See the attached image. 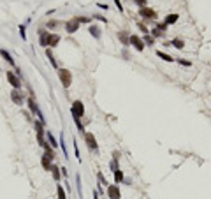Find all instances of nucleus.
<instances>
[{
  "label": "nucleus",
  "instance_id": "32",
  "mask_svg": "<svg viewBox=\"0 0 211 199\" xmlns=\"http://www.w3.org/2000/svg\"><path fill=\"white\" fill-rule=\"evenodd\" d=\"M134 2H136L137 5H141V7H144V5H146V0H134Z\"/></svg>",
  "mask_w": 211,
  "mask_h": 199
},
{
  "label": "nucleus",
  "instance_id": "22",
  "mask_svg": "<svg viewBox=\"0 0 211 199\" xmlns=\"http://www.w3.org/2000/svg\"><path fill=\"white\" fill-rule=\"evenodd\" d=\"M167 46H174V48H178V50H183V48H185V42L181 41V39H174V41H171Z\"/></svg>",
  "mask_w": 211,
  "mask_h": 199
},
{
  "label": "nucleus",
  "instance_id": "16",
  "mask_svg": "<svg viewBox=\"0 0 211 199\" xmlns=\"http://www.w3.org/2000/svg\"><path fill=\"white\" fill-rule=\"evenodd\" d=\"M88 32H90V35H93V37H95V39H101V28H99V27H97V25H90V27H88Z\"/></svg>",
  "mask_w": 211,
  "mask_h": 199
},
{
  "label": "nucleus",
  "instance_id": "1",
  "mask_svg": "<svg viewBox=\"0 0 211 199\" xmlns=\"http://www.w3.org/2000/svg\"><path fill=\"white\" fill-rule=\"evenodd\" d=\"M58 78H60L63 88H69L70 83H72V74H70V71H67V69H58Z\"/></svg>",
  "mask_w": 211,
  "mask_h": 199
},
{
  "label": "nucleus",
  "instance_id": "30",
  "mask_svg": "<svg viewBox=\"0 0 211 199\" xmlns=\"http://www.w3.org/2000/svg\"><path fill=\"white\" fill-rule=\"evenodd\" d=\"M176 62L181 63V65H185V67H192V62H188V60H181V58H176Z\"/></svg>",
  "mask_w": 211,
  "mask_h": 199
},
{
  "label": "nucleus",
  "instance_id": "25",
  "mask_svg": "<svg viewBox=\"0 0 211 199\" xmlns=\"http://www.w3.org/2000/svg\"><path fill=\"white\" fill-rule=\"evenodd\" d=\"M46 137H48V141H50V143H51V146H53V148H56V146H58V143H56V139H55V136L51 134L50 130L46 132Z\"/></svg>",
  "mask_w": 211,
  "mask_h": 199
},
{
  "label": "nucleus",
  "instance_id": "14",
  "mask_svg": "<svg viewBox=\"0 0 211 199\" xmlns=\"http://www.w3.org/2000/svg\"><path fill=\"white\" fill-rule=\"evenodd\" d=\"M118 39H120V42L123 44V46H129V44H130V35H129L125 30L118 32Z\"/></svg>",
  "mask_w": 211,
  "mask_h": 199
},
{
  "label": "nucleus",
  "instance_id": "6",
  "mask_svg": "<svg viewBox=\"0 0 211 199\" xmlns=\"http://www.w3.org/2000/svg\"><path fill=\"white\" fill-rule=\"evenodd\" d=\"M44 124H42V122H35V132H37V139H39V145L40 146H48V143H46V141H44Z\"/></svg>",
  "mask_w": 211,
  "mask_h": 199
},
{
  "label": "nucleus",
  "instance_id": "33",
  "mask_svg": "<svg viewBox=\"0 0 211 199\" xmlns=\"http://www.w3.org/2000/svg\"><path fill=\"white\" fill-rule=\"evenodd\" d=\"M139 28H141L142 32H144V34H150V30H148V28H146V27H144L142 23H139Z\"/></svg>",
  "mask_w": 211,
  "mask_h": 199
},
{
  "label": "nucleus",
  "instance_id": "31",
  "mask_svg": "<svg viewBox=\"0 0 211 199\" xmlns=\"http://www.w3.org/2000/svg\"><path fill=\"white\" fill-rule=\"evenodd\" d=\"M20 35H21V39H27V32H25V25H21V27H20Z\"/></svg>",
  "mask_w": 211,
  "mask_h": 199
},
{
  "label": "nucleus",
  "instance_id": "7",
  "mask_svg": "<svg viewBox=\"0 0 211 199\" xmlns=\"http://www.w3.org/2000/svg\"><path fill=\"white\" fill-rule=\"evenodd\" d=\"M139 16H142V20H157V12L150 7H141L139 9Z\"/></svg>",
  "mask_w": 211,
  "mask_h": 199
},
{
  "label": "nucleus",
  "instance_id": "9",
  "mask_svg": "<svg viewBox=\"0 0 211 199\" xmlns=\"http://www.w3.org/2000/svg\"><path fill=\"white\" fill-rule=\"evenodd\" d=\"M39 34V44L42 48H48V39H50V30H46V28H39L37 30Z\"/></svg>",
  "mask_w": 211,
  "mask_h": 199
},
{
  "label": "nucleus",
  "instance_id": "28",
  "mask_svg": "<svg viewBox=\"0 0 211 199\" xmlns=\"http://www.w3.org/2000/svg\"><path fill=\"white\" fill-rule=\"evenodd\" d=\"M142 42H144V46H146V44H148V46H153V37H151L150 34H146L144 39H142Z\"/></svg>",
  "mask_w": 211,
  "mask_h": 199
},
{
  "label": "nucleus",
  "instance_id": "34",
  "mask_svg": "<svg viewBox=\"0 0 211 199\" xmlns=\"http://www.w3.org/2000/svg\"><path fill=\"white\" fill-rule=\"evenodd\" d=\"M74 152H76V157H78V160H79V148H78V143L74 145Z\"/></svg>",
  "mask_w": 211,
  "mask_h": 199
},
{
  "label": "nucleus",
  "instance_id": "26",
  "mask_svg": "<svg viewBox=\"0 0 211 199\" xmlns=\"http://www.w3.org/2000/svg\"><path fill=\"white\" fill-rule=\"evenodd\" d=\"M76 185H78V194H79V197L83 199V190H81V176H79V175H76Z\"/></svg>",
  "mask_w": 211,
  "mask_h": 199
},
{
  "label": "nucleus",
  "instance_id": "5",
  "mask_svg": "<svg viewBox=\"0 0 211 199\" xmlns=\"http://www.w3.org/2000/svg\"><path fill=\"white\" fill-rule=\"evenodd\" d=\"M85 141H86V146H88L90 152H97L99 145H97V139H95V136L91 132H85Z\"/></svg>",
  "mask_w": 211,
  "mask_h": 199
},
{
  "label": "nucleus",
  "instance_id": "21",
  "mask_svg": "<svg viewBox=\"0 0 211 199\" xmlns=\"http://www.w3.org/2000/svg\"><path fill=\"white\" fill-rule=\"evenodd\" d=\"M46 56L50 58V62H51V65L56 69L58 67V63H56V60H55V56H53V53H51V48H46Z\"/></svg>",
  "mask_w": 211,
  "mask_h": 199
},
{
  "label": "nucleus",
  "instance_id": "12",
  "mask_svg": "<svg viewBox=\"0 0 211 199\" xmlns=\"http://www.w3.org/2000/svg\"><path fill=\"white\" fill-rule=\"evenodd\" d=\"M130 44L134 46V50H137V51H142L144 50V42L137 35H130Z\"/></svg>",
  "mask_w": 211,
  "mask_h": 199
},
{
  "label": "nucleus",
  "instance_id": "2",
  "mask_svg": "<svg viewBox=\"0 0 211 199\" xmlns=\"http://www.w3.org/2000/svg\"><path fill=\"white\" fill-rule=\"evenodd\" d=\"M70 111H72V116L74 118H81V116H85V104L81 101H74Z\"/></svg>",
  "mask_w": 211,
  "mask_h": 199
},
{
  "label": "nucleus",
  "instance_id": "36",
  "mask_svg": "<svg viewBox=\"0 0 211 199\" xmlns=\"http://www.w3.org/2000/svg\"><path fill=\"white\" fill-rule=\"evenodd\" d=\"M93 199H99V192H93Z\"/></svg>",
  "mask_w": 211,
  "mask_h": 199
},
{
  "label": "nucleus",
  "instance_id": "3",
  "mask_svg": "<svg viewBox=\"0 0 211 199\" xmlns=\"http://www.w3.org/2000/svg\"><path fill=\"white\" fill-rule=\"evenodd\" d=\"M27 102H28V108H30V111L34 113V115L39 118V122H42L44 124V115L40 113V109H39V106L35 104V99L34 97H30V99H27Z\"/></svg>",
  "mask_w": 211,
  "mask_h": 199
},
{
  "label": "nucleus",
  "instance_id": "35",
  "mask_svg": "<svg viewBox=\"0 0 211 199\" xmlns=\"http://www.w3.org/2000/svg\"><path fill=\"white\" fill-rule=\"evenodd\" d=\"M114 4H116V7H118V9H120V12H121V11H123V7H121V2H120V0H114Z\"/></svg>",
  "mask_w": 211,
  "mask_h": 199
},
{
  "label": "nucleus",
  "instance_id": "27",
  "mask_svg": "<svg viewBox=\"0 0 211 199\" xmlns=\"http://www.w3.org/2000/svg\"><path fill=\"white\" fill-rule=\"evenodd\" d=\"M97 178H99V185H101V187H106V185H107V181H106V178H104V175H102L101 171L97 173Z\"/></svg>",
  "mask_w": 211,
  "mask_h": 199
},
{
  "label": "nucleus",
  "instance_id": "11",
  "mask_svg": "<svg viewBox=\"0 0 211 199\" xmlns=\"http://www.w3.org/2000/svg\"><path fill=\"white\" fill-rule=\"evenodd\" d=\"M78 28H79V21H78V18H76V16H74V18H70V20L65 23V30L69 32V34L78 32Z\"/></svg>",
  "mask_w": 211,
  "mask_h": 199
},
{
  "label": "nucleus",
  "instance_id": "8",
  "mask_svg": "<svg viewBox=\"0 0 211 199\" xmlns=\"http://www.w3.org/2000/svg\"><path fill=\"white\" fill-rule=\"evenodd\" d=\"M106 192L109 199H121V192H120V187L118 185H107L106 187Z\"/></svg>",
  "mask_w": 211,
  "mask_h": 199
},
{
  "label": "nucleus",
  "instance_id": "29",
  "mask_svg": "<svg viewBox=\"0 0 211 199\" xmlns=\"http://www.w3.org/2000/svg\"><path fill=\"white\" fill-rule=\"evenodd\" d=\"M56 27H60V21H56V20H51V21H48V28H50V30H53V28H56Z\"/></svg>",
  "mask_w": 211,
  "mask_h": 199
},
{
  "label": "nucleus",
  "instance_id": "4",
  "mask_svg": "<svg viewBox=\"0 0 211 199\" xmlns=\"http://www.w3.org/2000/svg\"><path fill=\"white\" fill-rule=\"evenodd\" d=\"M11 101L18 106H21L25 102V95L21 92V88H12V92H11Z\"/></svg>",
  "mask_w": 211,
  "mask_h": 199
},
{
  "label": "nucleus",
  "instance_id": "10",
  "mask_svg": "<svg viewBox=\"0 0 211 199\" xmlns=\"http://www.w3.org/2000/svg\"><path fill=\"white\" fill-rule=\"evenodd\" d=\"M7 81L11 83V86L12 88H21V81H20V78L16 76V72H12V71H7Z\"/></svg>",
  "mask_w": 211,
  "mask_h": 199
},
{
  "label": "nucleus",
  "instance_id": "20",
  "mask_svg": "<svg viewBox=\"0 0 211 199\" xmlns=\"http://www.w3.org/2000/svg\"><path fill=\"white\" fill-rule=\"evenodd\" d=\"M157 56H158V58H162L164 62H174V60H176V58H172L171 55H167V53H162V51H157Z\"/></svg>",
  "mask_w": 211,
  "mask_h": 199
},
{
  "label": "nucleus",
  "instance_id": "19",
  "mask_svg": "<svg viewBox=\"0 0 211 199\" xmlns=\"http://www.w3.org/2000/svg\"><path fill=\"white\" fill-rule=\"evenodd\" d=\"M178 18H180L178 14H167V18H165V21H164V23H165L167 27H169V25H174V23L178 21Z\"/></svg>",
  "mask_w": 211,
  "mask_h": 199
},
{
  "label": "nucleus",
  "instance_id": "23",
  "mask_svg": "<svg viewBox=\"0 0 211 199\" xmlns=\"http://www.w3.org/2000/svg\"><path fill=\"white\" fill-rule=\"evenodd\" d=\"M121 181H123V173H121L120 168H118L116 171H114V183L118 185V183H121Z\"/></svg>",
  "mask_w": 211,
  "mask_h": 199
},
{
  "label": "nucleus",
  "instance_id": "15",
  "mask_svg": "<svg viewBox=\"0 0 211 199\" xmlns=\"http://www.w3.org/2000/svg\"><path fill=\"white\" fill-rule=\"evenodd\" d=\"M58 42H60V35H58V34H51V32H50L48 48H55V46H58Z\"/></svg>",
  "mask_w": 211,
  "mask_h": 199
},
{
  "label": "nucleus",
  "instance_id": "24",
  "mask_svg": "<svg viewBox=\"0 0 211 199\" xmlns=\"http://www.w3.org/2000/svg\"><path fill=\"white\" fill-rule=\"evenodd\" d=\"M56 196H58V199H67V194L62 185H56Z\"/></svg>",
  "mask_w": 211,
  "mask_h": 199
},
{
  "label": "nucleus",
  "instance_id": "18",
  "mask_svg": "<svg viewBox=\"0 0 211 199\" xmlns=\"http://www.w3.org/2000/svg\"><path fill=\"white\" fill-rule=\"evenodd\" d=\"M51 175H53V178L56 180V181H60V176H62V173H60V168H58V166H55V164H53V166H51Z\"/></svg>",
  "mask_w": 211,
  "mask_h": 199
},
{
  "label": "nucleus",
  "instance_id": "17",
  "mask_svg": "<svg viewBox=\"0 0 211 199\" xmlns=\"http://www.w3.org/2000/svg\"><path fill=\"white\" fill-rule=\"evenodd\" d=\"M0 55H2V58H4L7 63H11V65H16V63H14V58L11 56V53L7 51V50H0Z\"/></svg>",
  "mask_w": 211,
  "mask_h": 199
},
{
  "label": "nucleus",
  "instance_id": "13",
  "mask_svg": "<svg viewBox=\"0 0 211 199\" xmlns=\"http://www.w3.org/2000/svg\"><path fill=\"white\" fill-rule=\"evenodd\" d=\"M165 28H167V25H165V23H160V25H157V27L151 30V37H162V34L165 32Z\"/></svg>",
  "mask_w": 211,
  "mask_h": 199
}]
</instances>
